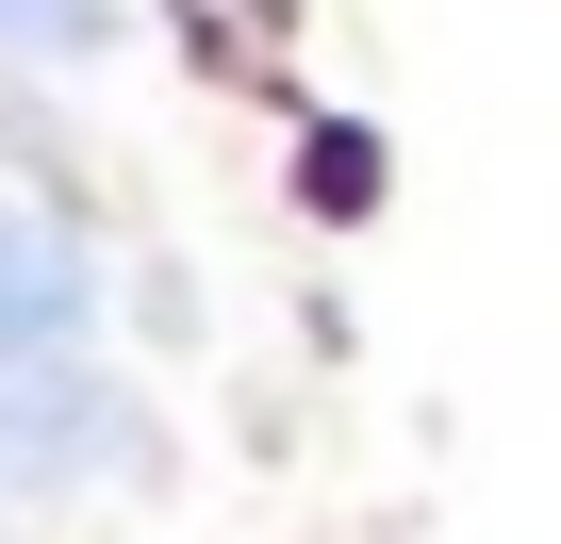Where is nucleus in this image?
Segmentation results:
<instances>
[{
    "label": "nucleus",
    "instance_id": "nucleus-1",
    "mask_svg": "<svg viewBox=\"0 0 561 544\" xmlns=\"http://www.w3.org/2000/svg\"><path fill=\"white\" fill-rule=\"evenodd\" d=\"M149 462V396L83 380V363H18L0 380V495H67V478H133Z\"/></svg>",
    "mask_w": 561,
    "mask_h": 544
},
{
    "label": "nucleus",
    "instance_id": "nucleus-2",
    "mask_svg": "<svg viewBox=\"0 0 561 544\" xmlns=\"http://www.w3.org/2000/svg\"><path fill=\"white\" fill-rule=\"evenodd\" d=\"M83 331H100V247L50 198L0 182V380L18 363H83Z\"/></svg>",
    "mask_w": 561,
    "mask_h": 544
},
{
    "label": "nucleus",
    "instance_id": "nucleus-3",
    "mask_svg": "<svg viewBox=\"0 0 561 544\" xmlns=\"http://www.w3.org/2000/svg\"><path fill=\"white\" fill-rule=\"evenodd\" d=\"M116 0H0V67H100Z\"/></svg>",
    "mask_w": 561,
    "mask_h": 544
}]
</instances>
